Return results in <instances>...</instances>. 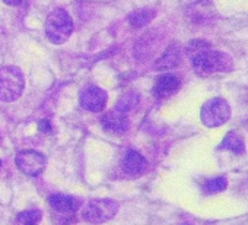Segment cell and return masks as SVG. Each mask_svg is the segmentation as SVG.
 Instances as JSON below:
<instances>
[{
	"instance_id": "ac0fdd59",
	"label": "cell",
	"mask_w": 248,
	"mask_h": 225,
	"mask_svg": "<svg viewBox=\"0 0 248 225\" xmlns=\"http://www.w3.org/2000/svg\"><path fill=\"white\" fill-rule=\"evenodd\" d=\"M136 104H138V95L133 94V92H127V94H124V95L118 99L117 107L129 112L130 110H133V107H135Z\"/></svg>"
},
{
	"instance_id": "7a4b0ae2",
	"label": "cell",
	"mask_w": 248,
	"mask_h": 225,
	"mask_svg": "<svg viewBox=\"0 0 248 225\" xmlns=\"http://www.w3.org/2000/svg\"><path fill=\"white\" fill-rule=\"evenodd\" d=\"M46 35L53 44H63L73 32V22L64 9H54L46 19Z\"/></svg>"
},
{
	"instance_id": "9c48e42d",
	"label": "cell",
	"mask_w": 248,
	"mask_h": 225,
	"mask_svg": "<svg viewBox=\"0 0 248 225\" xmlns=\"http://www.w3.org/2000/svg\"><path fill=\"white\" fill-rule=\"evenodd\" d=\"M107 99H108V94L96 85H89V86L83 88L79 95L80 107L91 112L104 111V108L107 105Z\"/></svg>"
},
{
	"instance_id": "d6986e66",
	"label": "cell",
	"mask_w": 248,
	"mask_h": 225,
	"mask_svg": "<svg viewBox=\"0 0 248 225\" xmlns=\"http://www.w3.org/2000/svg\"><path fill=\"white\" fill-rule=\"evenodd\" d=\"M209 48H210L209 41H206V40H193L187 46V54L190 57H193V56H196V54H199V53H202L204 50H209Z\"/></svg>"
},
{
	"instance_id": "5b68a950",
	"label": "cell",
	"mask_w": 248,
	"mask_h": 225,
	"mask_svg": "<svg viewBox=\"0 0 248 225\" xmlns=\"http://www.w3.org/2000/svg\"><path fill=\"white\" fill-rule=\"evenodd\" d=\"M118 212V203L112 199L89 200L82 209L83 221L89 224H104L112 219Z\"/></svg>"
},
{
	"instance_id": "6da1fadb",
	"label": "cell",
	"mask_w": 248,
	"mask_h": 225,
	"mask_svg": "<svg viewBox=\"0 0 248 225\" xmlns=\"http://www.w3.org/2000/svg\"><path fill=\"white\" fill-rule=\"evenodd\" d=\"M191 64L199 75H212L220 72H229L233 69V62L229 54L223 51L204 50L191 57Z\"/></svg>"
},
{
	"instance_id": "7c38bea8",
	"label": "cell",
	"mask_w": 248,
	"mask_h": 225,
	"mask_svg": "<svg viewBox=\"0 0 248 225\" xmlns=\"http://www.w3.org/2000/svg\"><path fill=\"white\" fill-rule=\"evenodd\" d=\"M190 19L194 24H207L209 21H213L215 11L210 0H197V2L188 9Z\"/></svg>"
},
{
	"instance_id": "7402d4cb",
	"label": "cell",
	"mask_w": 248,
	"mask_h": 225,
	"mask_svg": "<svg viewBox=\"0 0 248 225\" xmlns=\"http://www.w3.org/2000/svg\"><path fill=\"white\" fill-rule=\"evenodd\" d=\"M0 168H2V160H0Z\"/></svg>"
},
{
	"instance_id": "9a60e30c",
	"label": "cell",
	"mask_w": 248,
	"mask_h": 225,
	"mask_svg": "<svg viewBox=\"0 0 248 225\" xmlns=\"http://www.w3.org/2000/svg\"><path fill=\"white\" fill-rule=\"evenodd\" d=\"M155 18V11L152 9H139L129 15V24L133 28H143Z\"/></svg>"
},
{
	"instance_id": "3957f363",
	"label": "cell",
	"mask_w": 248,
	"mask_h": 225,
	"mask_svg": "<svg viewBox=\"0 0 248 225\" xmlns=\"http://www.w3.org/2000/svg\"><path fill=\"white\" fill-rule=\"evenodd\" d=\"M25 89V78L16 66L0 67V101L14 102Z\"/></svg>"
},
{
	"instance_id": "ba28073f",
	"label": "cell",
	"mask_w": 248,
	"mask_h": 225,
	"mask_svg": "<svg viewBox=\"0 0 248 225\" xmlns=\"http://www.w3.org/2000/svg\"><path fill=\"white\" fill-rule=\"evenodd\" d=\"M101 126L107 133L123 135L129 129V112L117 105L101 117Z\"/></svg>"
},
{
	"instance_id": "8992f818",
	"label": "cell",
	"mask_w": 248,
	"mask_h": 225,
	"mask_svg": "<svg viewBox=\"0 0 248 225\" xmlns=\"http://www.w3.org/2000/svg\"><path fill=\"white\" fill-rule=\"evenodd\" d=\"M48 205L53 210V215L57 221H62V224H69L76 210L79 209V200L73 196L63 194V193H54L48 197Z\"/></svg>"
},
{
	"instance_id": "5bb4252c",
	"label": "cell",
	"mask_w": 248,
	"mask_h": 225,
	"mask_svg": "<svg viewBox=\"0 0 248 225\" xmlns=\"http://www.w3.org/2000/svg\"><path fill=\"white\" fill-rule=\"evenodd\" d=\"M217 149H225V151H229V152H232L235 155H242V154H245L244 138L238 132L231 130V132L226 133V136L223 138V141L220 142Z\"/></svg>"
},
{
	"instance_id": "30bf717a",
	"label": "cell",
	"mask_w": 248,
	"mask_h": 225,
	"mask_svg": "<svg viewBox=\"0 0 248 225\" xmlns=\"http://www.w3.org/2000/svg\"><path fill=\"white\" fill-rule=\"evenodd\" d=\"M181 86V79L172 73H164L156 78L154 85V95L156 98H168L174 95Z\"/></svg>"
},
{
	"instance_id": "52a82bcc",
	"label": "cell",
	"mask_w": 248,
	"mask_h": 225,
	"mask_svg": "<svg viewBox=\"0 0 248 225\" xmlns=\"http://www.w3.org/2000/svg\"><path fill=\"white\" fill-rule=\"evenodd\" d=\"M15 164L18 167V170L21 173H24L25 176L30 177H37L40 176L47 165V160L46 157L38 152V151H32V149H24L19 151L16 154L15 158Z\"/></svg>"
},
{
	"instance_id": "e0dca14e",
	"label": "cell",
	"mask_w": 248,
	"mask_h": 225,
	"mask_svg": "<svg viewBox=\"0 0 248 225\" xmlns=\"http://www.w3.org/2000/svg\"><path fill=\"white\" fill-rule=\"evenodd\" d=\"M226 187H228V181L223 176L212 177L202 183V190L204 194H216V193L225 192Z\"/></svg>"
},
{
	"instance_id": "44dd1931",
	"label": "cell",
	"mask_w": 248,
	"mask_h": 225,
	"mask_svg": "<svg viewBox=\"0 0 248 225\" xmlns=\"http://www.w3.org/2000/svg\"><path fill=\"white\" fill-rule=\"evenodd\" d=\"M2 2L9 5V6H18V5L22 3V0H2Z\"/></svg>"
},
{
	"instance_id": "277c9868",
	"label": "cell",
	"mask_w": 248,
	"mask_h": 225,
	"mask_svg": "<svg viewBox=\"0 0 248 225\" xmlns=\"http://www.w3.org/2000/svg\"><path fill=\"white\" fill-rule=\"evenodd\" d=\"M231 119V105L223 98H212L202 105L200 120L206 128H219Z\"/></svg>"
},
{
	"instance_id": "8fae6325",
	"label": "cell",
	"mask_w": 248,
	"mask_h": 225,
	"mask_svg": "<svg viewBox=\"0 0 248 225\" xmlns=\"http://www.w3.org/2000/svg\"><path fill=\"white\" fill-rule=\"evenodd\" d=\"M148 168V162L145 157L135 151L129 149L123 158V171L129 174V176H140L145 170Z\"/></svg>"
},
{
	"instance_id": "4fadbf2b",
	"label": "cell",
	"mask_w": 248,
	"mask_h": 225,
	"mask_svg": "<svg viewBox=\"0 0 248 225\" xmlns=\"http://www.w3.org/2000/svg\"><path fill=\"white\" fill-rule=\"evenodd\" d=\"M181 62V48L178 44H171L164 54L156 60L155 63V70L158 72H165L170 69H174L180 64Z\"/></svg>"
},
{
	"instance_id": "2e32d148",
	"label": "cell",
	"mask_w": 248,
	"mask_h": 225,
	"mask_svg": "<svg viewBox=\"0 0 248 225\" xmlns=\"http://www.w3.org/2000/svg\"><path fill=\"white\" fill-rule=\"evenodd\" d=\"M43 213L40 209H27L16 215L12 225H40Z\"/></svg>"
},
{
	"instance_id": "ffe728a7",
	"label": "cell",
	"mask_w": 248,
	"mask_h": 225,
	"mask_svg": "<svg viewBox=\"0 0 248 225\" xmlns=\"http://www.w3.org/2000/svg\"><path fill=\"white\" fill-rule=\"evenodd\" d=\"M38 129L43 133H50L51 132V123L48 120H41L40 125H38Z\"/></svg>"
}]
</instances>
